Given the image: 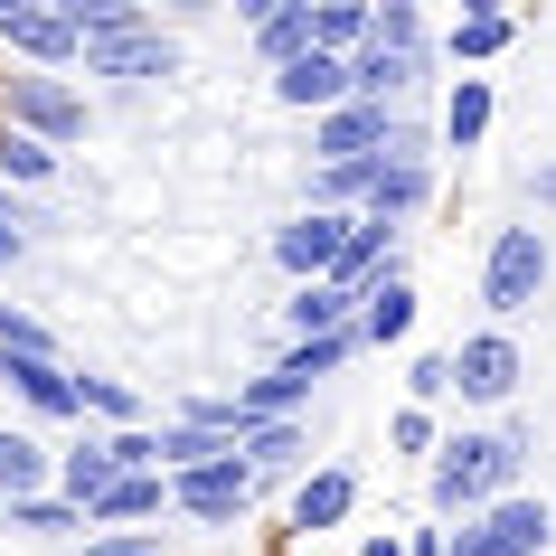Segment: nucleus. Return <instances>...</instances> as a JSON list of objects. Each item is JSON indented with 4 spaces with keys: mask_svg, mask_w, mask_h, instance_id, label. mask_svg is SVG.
Masks as SVG:
<instances>
[{
    "mask_svg": "<svg viewBox=\"0 0 556 556\" xmlns=\"http://www.w3.org/2000/svg\"><path fill=\"white\" fill-rule=\"evenodd\" d=\"M528 425H500V434H443L434 471H425V500H434V519H481V509H500V500L519 491V471H528Z\"/></svg>",
    "mask_w": 556,
    "mask_h": 556,
    "instance_id": "obj_1",
    "label": "nucleus"
},
{
    "mask_svg": "<svg viewBox=\"0 0 556 556\" xmlns=\"http://www.w3.org/2000/svg\"><path fill=\"white\" fill-rule=\"evenodd\" d=\"M86 94L66 86V76H38V66H10L0 76V132H29V142L48 151H76L86 142Z\"/></svg>",
    "mask_w": 556,
    "mask_h": 556,
    "instance_id": "obj_2",
    "label": "nucleus"
},
{
    "mask_svg": "<svg viewBox=\"0 0 556 556\" xmlns=\"http://www.w3.org/2000/svg\"><path fill=\"white\" fill-rule=\"evenodd\" d=\"M538 293H547V236L491 227V245H481V302H491V321H519Z\"/></svg>",
    "mask_w": 556,
    "mask_h": 556,
    "instance_id": "obj_3",
    "label": "nucleus"
},
{
    "mask_svg": "<svg viewBox=\"0 0 556 556\" xmlns=\"http://www.w3.org/2000/svg\"><path fill=\"white\" fill-rule=\"evenodd\" d=\"M0 48H10L20 66H38V76L86 66V48H76V20H66L58 0H0Z\"/></svg>",
    "mask_w": 556,
    "mask_h": 556,
    "instance_id": "obj_4",
    "label": "nucleus"
},
{
    "mask_svg": "<svg viewBox=\"0 0 556 556\" xmlns=\"http://www.w3.org/2000/svg\"><path fill=\"white\" fill-rule=\"evenodd\" d=\"M86 76H104V86H161V76H179V38L161 20H132V29L86 48Z\"/></svg>",
    "mask_w": 556,
    "mask_h": 556,
    "instance_id": "obj_5",
    "label": "nucleus"
},
{
    "mask_svg": "<svg viewBox=\"0 0 556 556\" xmlns=\"http://www.w3.org/2000/svg\"><path fill=\"white\" fill-rule=\"evenodd\" d=\"M350 236H358V217H321V207H302L293 227H274V264L293 274V293H302V283H330V274L350 264Z\"/></svg>",
    "mask_w": 556,
    "mask_h": 556,
    "instance_id": "obj_6",
    "label": "nucleus"
},
{
    "mask_svg": "<svg viewBox=\"0 0 556 556\" xmlns=\"http://www.w3.org/2000/svg\"><path fill=\"white\" fill-rule=\"evenodd\" d=\"M255 471H245V453H227V463H207V471H179L170 481V509L179 519H199V528H236L245 509H255Z\"/></svg>",
    "mask_w": 556,
    "mask_h": 556,
    "instance_id": "obj_7",
    "label": "nucleus"
},
{
    "mask_svg": "<svg viewBox=\"0 0 556 556\" xmlns=\"http://www.w3.org/2000/svg\"><path fill=\"white\" fill-rule=\"evenodd\" d=\"M519 378H528V358H519L509 330H471L463 350H453V396H463V406H509Z\"/></svg>",
    "mask_w": 556,
    "mask_h": 556,
    "instance_id": "obj_8",
    "label": "nucleus"
},
{
    "mask_svg": "<svg viewBox=\"0 0 556 556\" xmlns=\"http://www.w3.org/2000/svg\"><path fill=\"white\" fill-rule=\"evenodd\" d=\"M396 142V114L387 104H340V114L312 123V170H358V161H378Z\"/></svg>",
    "mask_w": 556,
    "mask_h": 556,
    "instance_id": "obj_9",
    "label": "nucleus"
},
{
    "mask_svg": "<svg viewBox=\"0 0 556 556\" xmlns=\"http://www.w3.org/2000/svg\"><path fill=\"white\" fill-rule=\"evenodd\" d=\"M161 509H170V471H123L114 491L86 509V528H104V538H151Z\"/></svg>",
    "mask_w": 556,
    "mask_h": 556,
    "instance_id": "obj_10",
    "label": "nucleus"
},
{
    "mask_svg": "<svg viewBox=\"0 0 556 556\" xmlns=\"http://www.w3.org/2000/svg\"><path fill=\"white\" fill-rule=\"evenodd\" d=\"M434 66H443V48H425V58H396V48H378V38H368V48L350 58V104H396V94L425 86Z\"/></svg>",
    "mask_w": 556,
    "mask_h": 556,
    "instance_id": "obj_11",
    "label": "nucleus"
},
{
    "mask_svg": "<svg viewBox=\"0 0 556 556\" xmlns=\"http://www.w3.org/2000/svg\"><path fill=\"white\" fill-rule=\"evenodd\" d=\"M358 509V471L350 463H321L293 481V538H321V528H350Z\"/></svg>",
    "mask_w": 556,
    "mask_h": 556,
    "instance_id": "obj_12",
    "label": "nucleus"
},
{
    "mask_svg": "<svg viewBox=\"0 0 556 556\" xmlns=\"http://www.w3.org/2000/svg\"><path fill=\"white\" fill-rule=\"evenodd\" d=\"M274 104H293V114H340V104H350V58H321V48H312V58H293L283 66V76H274Z\"/></svg>",
    "mask_w": 556,
    "mask_h": 556,
    "instance_id": "obj_13",
    "label": "nucleus"
},
{
    "mask_svg": "<svg viewBox=\"0 0 556 556\" xmlns=\"http://www.w3.org/2000/svg\"><path fill=\"white\" fill-rule=\"evenodd\" d=\"M0 378H10V396H20L29 415H48V425H66V415H86L76 378H66V358H0Z\"/></svg>",
    "mask_w": 556,
    "mask_h": 556,
    "instance_id": "obj_14",
    "label": "nucleus"
},
{
    "mask_svg": "<svg viewBox=\"0 0 556 556\" xmlns=\"http://www.w3.org/2000/svg\"><path fill=\"white\" fill-rule=\"evenodd\" d=\"M481 528L500 538V556H556V509L538 491H509L500 509H481Z\"/></svg>",
    "mask_w": 556,
    "mask_h": 556,
    "instance_id": "obj_15",
    "label": "nucleus"
},
{
    "mask_svg": "<svg viewBox=\"0 0 556 556\" xmlns=\"http://www.w3.org/2000/svg\"><path fill=\"white\" fill-rule=\"evenodd\" d=\"M48 481H58V453H48L29 425H0V509H10V500H38Z\"/></svg>",
    "mask_w": 556,
    "mask_h": 556,
    "instance_id": "obj_16",
    "label": "nucleus"
},
{
    "mask_svg": "<svg viewBox=\"0 0 556 556\" xmlns=\"http://www.w3.org/2000/svg\"><path fill=\"white\" fill-rule=\"evenodd\" d=\"M151 443H161V471H207V463H227L236 434H217V425H199V415H170V425H151Z\"/></svg>",
    "mask_w": 556,
    "mask_h": 556,
    "instance_id": "obj_17",
    "label": "nucleus"
},
{
    "mask_svg": "<svg viewBox=\"0 0 556 556\" xmlns=\"http://www.w3.org/2000/svg\"><path fill=\"white\" fill-rule=\"evenodd\" d=\"M123 481V463H114V434H86L76 453H58V500H76V509H94V500Z\"/></svg>",
    "mask_w": 556,
    "mask_h": 556,
    "instance_id": "obj_18",
    "label": "nucleus"
},
{
    "mask_svg": "<svg viewBox=\"0 0 556 556\" xmlns=\"http://www.w3.org/2000/svg\"><path fill=\"white\" fill-rule=\"evenodd\" d=\"M425 199H434V170H415V161H368V217L406 227Z\"/></svg>",
    "mask_w": 556,
    "mask_h": 556,
    "instance_id": "obj_19",
    "label": "nucleus"
},
{
    "mask_svg": "<svg viewBox=\"0 0 556 556\" xmlns=\"http://www.w3.org/2000/svg\"><path fill=\"white\" fill-rule=\"evenodd\" d=\"M236 453H245V471H255V481H283V471H302V453H312V425H302V415L255 425V434H236Z\"/></svg>",
    "mask_w": 556,
    "mask_h": 556,
    "instance_id": "obj_20",
    "label": "nucleus"
},
{
    "mask_svg": "<svg viewBox=\"0 0 556 556\" xmlns=\"http://www.w3.org/2000/svg\"><path fill=\"white\" fill-rule=\"evenodd\" d=\"M330 330H358V302L340 283H302L283 302V340H330Z\"/></svg>",
    "mask_w": 556,
    "mask_h": 556,
    "instance_id": "obj_21",
    "label": "nucleus"
},
{
    "mask_svg": "<svg viewBox=\"0 0 556 556\" xmlns=\"http://www.w3.org/2000/svg\"><path fill=\"white\" fill-rule=\"evenodd\" d=\"M378 38V0H312V48L321 58H358Z\"/></svg>",
    "mask_w": 556,
    "mask_h": 556,
    "instance_id": "obj_22",
    "label": "nucleus"
},
{
    "mask_svg": "<svg viewBox=\"0 0 556 556\" xmlns=\"http://www.w3.org/2000/svg\"><path fill=\"white\" fill-rule=\"evenodd\" d=\"M509 38H519V20H509V10H491V0H481V10H463V20H453V29H443V58H453V66H491L500 48H509Z\"/></svg>",
    "mask_w": 556,
    "mask_h": 556,
    "instance_id": "obj_23",
    "label": "nucleus"
},
{
    "mask_svg": "<svg viewBox=\"0 0 556 556\" xmlns=\"http://www.w3.org/2000/svg\"><path fill=\"white\" fill-rule=\"evenodd\" d=\"M434 142H443V151H481V142H491V76H463V86L443 94Z\"/></svg>",
    "mask_w": 556,
    "mask_h": 556,
    "instance_id": "obj_24",
    "label": "nucleus"
},
{
    "mask_svg": "<svg viewBox=\"0 0 556 556\" xmlns=\"http://www.w3.org/2000/svg\"><path fill=\"white\" fill-rule=\"evenodd\" d=\"M396 340H415V283H378L358 302V350H396Z\"/></svg>",
    "mask_w": 556,
    "mask_h": 556,
    "instance_id": "obj_25",
    "label": "nucleus"
},
{
    "mask_svg": "<svg viewBox=\"0 0 556 556\" xmlns=\"http://www.w3.org/2000/svg\"><path fill=\"white\" fill-rule=\"evenodd\" d=\"M255 58L283 76L293 58H312V0H274V20L255 29Z\"/></svg>",
    "mask_w": 556,
    "mask_h": 556,
    "instance_id": "obj_26",
    "label": "nucleus"
},
{
    "mask_svg": "<svg viewBox=\"0 0 556 556\" xmlns=\"http://www.w3.org/2000/svg\"><path fill=\"white\" fill-rule=\"evenodd\" d=\"M350 358H358V330H330V340H283V358H274V368H283V378H302V387H321V378H340Z\"/></svg>",
    "mask_w": 556,
    "mask_h": 556,
    "instance_id": "obj_27",
    "label": "nucleus"
},
{
    "mask_svg": "<svg viewBox=\"0 0 556 556\" xmlns=\"http://www.w3.org/2000/svg\"><path fill=\"white\" fill-rule=\"evenodd\" d=\"M0 528H20V538H66V528H86V509L58 491H38V500H10L0 509Z\"/></svg>",
    "mask_w": 556,
    "mask_h": 556,
    "instance_id": "obj_28",
    "label": "nucleus"
},
{
    "mask_svg": "<svg viewBox=\"0 0 556 556\" xmlns=\"http://www.w3.org/2000/svg\"><path fill=\"white\" fill-rule=\"evenodd\" d=\"M76 396H86V415H94V425H114V434H132V425H142V396H132V387H123V378H76Z\"/></svg>",
    "mask_w": 556,
    "mask_h": 556,
    "instance_id": "obj_29",
    "label": "nucleus"
},
{
    "mask_svg": "<svg viewBox=\"0 0 556 556\" xmlns=\"http://www.w3.org/2000/svg\"><path fill=\"white\" fill-rule=\"evenodd\" d=\"M0 179H10V189H48V179H58V151L29 142V132H0Z\"/></svg>",
    "mask_w": 556,
    "mask_h": 556,
    "instance_id": "obj_30",
    "label": "nucleus"
},
{
    "mask_svg": "<svg viewBox=\"0 0 556 556\" xmlns=\"http://www.w3.org/2000/svg\"><path fill=\"white\" fill-rule=\"evenodd\" d=\"M378 48H396V58H425L434 48V29H425L415 0H378Z\"/></svg>",
    "mask_w": 556,
    "mask_h": 556,
    "instance_id": "obj_31",
    "label": "nucleus"
},
{
    "mask_svg": "<svg viewBox=\"0 0 556 556\" xmlns=\"http://www.w3.org/2000/svg\"><path fill=\"white\" fill-rule=\"evenodd\" d=\"M443 396H453V350H415V358H406V406L434 415Z\"/></svg>",
    "mask_w": 556,
    "mask_h": 556,
    "instance_id": "obj_32",
    "label": "nucleus"
},
{
    "mask_svg": "<svg viewBox=\"0 0 556 556\" xmlns=\"http://www.w3.org/2000/svg\"><path fill=\"white\" fill-rule=\"evenodd\" d=\"M387 453H443V425L425 406H396L387 415Z\"/></svg>",
    "mask_w": 556,
    "mask_h": 556,
    "instance_id": "obj_33",
    "label": "nucleus"
},
{
    "mask_svg": "<svg viewBox=\"0 0 556 556\" xmlns=\"http://www.w3.org/2000/svg\"><path fill=\"white\" fill-rule=\"evenodd\" d=\"M443 556H500V538L481 519H463V528H443Z\"/></svg>",
    "mask_w": 556,
    "mask_h": 556,
    "instance_id": "obj_34",
    "label": "nucleus"
},
{
    "mask_svg": "<svg viewBox=\"0 0 556 556\" xmlns=\"http://www.w3.org/2000/svg\"><path fill=\"white\" fill-rule=\"evenodd\" d=\"M86 556H170V547H161V528H151V538H86Z\"/></svg>",
    "mask_w": 556,
    "mask_h": 556,
    "instance_id": "obj_35",
    "label": "nucleus"
},
{
    "mask_svg": "<svg viewBox=\"0 0 556 556\" xmlns=\"http://www.w3.org/2000/svg\"><path fill=\"white\" fill-rule=\"evenodd\" d=\"M20 245L29 236H20V207H10V179H0V264H20Z\"/></svg>",
    "mask_w": 556,
    "mask_h": 556,
    "instance_id": "obj_36",
    "label": "nucleus"
},
{
    "mask_svg": "<svg viewBox=\"0 0 556 556\" xmlns=\"http://www.w3.org/2000/svg\"><path fill=\"white\" fill-rule=\"evenodd\" d=\"M528 199H538V207H556V161H538V170H528Z\"/></svg>",
    "mask_w": 556,
    "mask_h": 556,
    "instance_id": "obj_37",
    "label": "nucleus"
},
{
    "mask_svg": "<svg viewBox=\"0 0 556 556\" xmlns=\"http://www.w3.org/2000/svg\"><path fill=\"white\" fill-rule=\"evenodd\" d=\"M358 556H406V538H396V528H378V538H358Z\"/></svg>",
    "mask_w": 556,
    "mask_h": 556,
    "instance_id": "obj_38",
    "label": "nucleus"
},
{
    "mask_svg": "<svg viewBox=\"0 0 556 556\" xmlns=\"http://www.w3.org/2000/svg\"><path fill=\"white\" fill-rule=\"evenodd\" d=\"M406 556H443V528H415V538H406Z\"/></svg>",
    "mask_w": 556,
    "mask_h": 556,
    "instance_id": "obj_39",
    "label": "nucleus"
}]
</instances>
